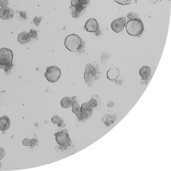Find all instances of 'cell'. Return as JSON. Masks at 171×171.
<instances>
[{"mask_svg":"<svg viewBox=\"0 0 171 171\" xmlns=\"http://www.w3.org/2000/svg\"><path fill=\"white\" fill-rule=\"evenodd\" d=\"M31 140L30 139L24 138L22 141V144L24 145L29 146L30 145Z\"/></svg>","mask_w":171,"mask_h":171,"instance_id":"obj_28","label":"cell"},{"mask_svg":"<svg viewBox=\"0 0 171 171\" xmlns=\"http://www.w3.org/2000/svg\"><path fill=\"white\" fill-rule=\"evenodd\" d=\"M120 74L119 69L115 67H113L110 69L107 73V77L111 81L117 80Z\"/></svg>","mask_w":171,"mask_h":171,"instance_id":"obj_11","label":"cell"},{"mask_svg":"<svg viewBox=\"0 0 171 171\" xmlns=\"http://www.w3.org/2000/svg\"><path fill=\"white\" fill-rule=\"evenodd\" d=\"M5 150L3 148L0 147V160L5 156Z\"/></svg>","mask_w":171,"mask_h":171,"instance_id":"obj_29","label":"cell"},{"mask_svg":"<svg viewBox=\"0 0 171 171\" xmlns=\"http://www.w3.org/2000/svg\"><path fill=\"white\" fill-rule=\"evenodd\" d=\"M51 121L54 124H58L59 127L64 120H61L58 116L56 115L53 117L51 119Z\"/></svg>","mask_w":171,"mask_h":171,"instance_id":"obj_22","label":"cell"},{"mask_svg":"<svg viewBox=\"0 0 171 171\" xmlns=\"http://www.w3.org/2000/svg\"><path fill=\"white\" fill-rule=\"evenodd\" d=\"M126 28L127 32L130 35L137 36L144 31V24L140 19L130 20L127 23Z\"/></svg>","mask_w":171,"mask_h":171,"instance_id":"obj_3","label":"cell"},{"mask_svg":"<svg viewBox=\"0 0 171 171\" xmlns=\"http://www.w3.org/2000/svg\"><path fill=\"white\" fill-rule=\"evenodd\" d=\"M127 17L130 20L139 19L138 14L134 12H130L127 15Z\"/></svg>","mask_w":171,"mask_h":171,"instance_id":"obj_24","label":"cell"},{"mask_svg":"<svg viewBox=\"0 0 171 171\" xmlns=\"http://www.w3.org/2000/svg\"><path fill=\"white\" fill-rule=\"evenodd\" d=\"M31 38L28 36L26 31H24L18 35V40L19 42L21 44H26L29 42Z\"/></svg>","mask_w":171,"mask_h":171,"instance_id":"obj_16","label":"cell"},{"mask_svg":"<svg viewBox=\"0 0 171 171\" xmlns=\"http://www.w3.org/2000/svg\"><path fill=\"white\" fill-rule=\"evenodd\" d=\"M96 35L97 36H98L101 33V31L100 30L98 29L96 31Z\"/></svg>","mask_w":171,"mask_h":171,"instance_id":"obj_35","label":"cell"},{"mask_svg":"<svg viewBox=\"0 0 171 171\" xmlns=\"http://www.w3.org/2000/svg\"><path fill=\"white\" fill-rule=\"evenodd\" d=\"M12 64L11 62L6 64H2L0 63V68H4L5 73L11 70L12 67Z\"/></svg>","mask_w":171,"mask_h":171,"instance_id":"obj_21","label":"cell"},{"mask_svg":"<svg viewBox=\"0 0 171 171\" xmlns=\"http://www.w3.org/2000/svg\"><path fill=\"white\" fill-rule=\"evenodd\" d=\"M9 4L8 0H0V6L2 7H7Z\"/></svg>","mask_w":171,"mask_h":171,"instance_id":"obj_27","label":"cell"},{"mask_svg":"<svg viewBox=\"0 0 171 171\" xmlns=\"http://www.w3.org/2000/svg\"><path fill=\"white\" fill-rule=\"evenodd\" d=\"M10 120L8 117L4 116L0 118V130H7L10 126Z\"/></svg>","mask_w":171,"mask_h":171,"instance_id":"obj_12","label":"cell"},{"mask_svg":"<svg viewBox=\"0 0 171 171\" xmlns=\"http://www.w3.org/2000/svg\"><path fill=\"white\" fill-rule=\"evenodd\" d=\"M123 81L122 80H116V83L118 85H121L123 83Z\"/></svg>","mask_w":171,"mask_h":171,"instance_id":"obj_34","label":"cell"},{"mask_svg":"<svg viewBox=\"0 0 171 171\" xmlns=\"http://www.w3.org/2000/svg\"><path fill=\"white\" fill-rule=\"evenodd\" d=\"M114 104H115V103L113 101H110L108 104V106L110 107H113L114 105Z\"/></svg>","mask_w":171,"mask_h":171,"instance_id":"obj_33","label":"cell"},{"mask_svg":"<svg viewBox=\"0 0 171 171\" xmlns=\"http://www.w3.org/2000/svg\"><path fill=\"white\" fill-rule=\"evenodd\" d=\"M65 45L69 51L79 53H84L85 43L78 35L72 34L66 38Z\"/></svg>","mask_w":171,"mask_h":171,"instance_id":"obj_1","label":"cell"},{"mask_svg":"<svg viewBox=\"0 0 171 171\" xmlns=\"http://www.w3.org/2000/svg\"><path fill=\"white\" fill-rule=\"evenodd\" d=\"M81 112L86 118H90L93 112L92 107L88 103L82 104L81 108Z\"/></svg>","mask_w":171,"mask_h":171,"instance_id":"obj_10","label":"cell"},{"mask_svg":"<svg viewBox=\"0 0 171 171\" xmlns=\"http://www.w3.org/2000/svg\"><path fill=\"white\" fill-rule=\"evenodd\" d=\"M55 136L56 140L59 145L68 146L72 144L68 132L66 129H63L61 131L56 133Z\"/></svg>","mask_w":171,"mask_h":171,"instance_id":"obj_5","label":"cell"},{"mask_svg":"<svg viewBox=\"0 0 171 171\" xmlns=\"http://www.w3.org/2000/svg\"><path fill=\"white\" fill-rule=\"evenodd\" d=\"M69 11L73 17L75 18H77L80 17L83 14V12L76 10L74 7L71 6L69 8Z\"/></svg>","mask_w":171,"mask_h":171,"instance_id":"obj_18","label":"cell"},{"mask_svg":"<svg viewBox=\"0 0 171 171\" xmlns=\"http://www.w3.org/2000/svg\"><path fill=\"white\" fill-rule=\"evenodd\" d=\"M28 36L31 38L37 39V31L36 30L31 29L29 32H28Z\"/></svg>","mask_w":171,"mask_h":171,"instance_id":"obj_25","label":"cell"},{"mask_svg":"<svg viewBox=\"0 0 171 171\" xmlns=\"http://www.w3.org/2000/svg\"><path fill=\"white\" fill-rule=\"evenodd\" d=\"M156 1L158 2V0H156Z\"/></svg>","mask_w":171,"mask_h":171,"instance_id":"obj_38","label":"cell"},{"mask_svg":"<svg viewBox=\"0 0 171 171\" xmlns=\"http://www.w3.org/2000/svg\"><path fill=\"white\" fill-rule=\"evenodd\" d=\"M126 21V18L124 17L119 18L112 21L111 27L114 32L119 33L124 29Z\"/></svg>","mask_w":171,"mask_h":171,"instance_id":"obj_7","label":"cell"},{"mask_svg":"<svg viewBox=\"0 0 171 171\" xmlns=\"http://www.w3.org/2000/svg\"><path fill=\"white\" fill-rule=\"evenodd\" d=\"M17 14V18L21 21H25L27 19V14L26 12L18 11L16 12Z\"/></svg>","mask_w":171,"mask_h":171,"instance_id":"obj_19","label":"cell"},{"mask_svg":"<svg viewBox=\"0 0 171 171\" xmlns=\"http://www.w3.org/2000/svg\"><path fill=\"white\" fill-rule=\"evenodd\" d=\"M90 3V2L89 0H87V1L84 2L83 4H82V5L83 8H86L89 5Z\"/></svg>","mask_w":171,"mask_h":171,"instance_id":"obj_32","label":"cell"},{"mask_svg":"<svg viewBox=\"0 0 171 171\" xmlns=\"http://www.w3.org/2000/svg\"><path fill=\"white\" fill-rule=\"evenodd\" d=\"M151 72L150 68L147 66H142L139 71V75L141 76L142 79L145 81L148 80Z\"/></svg>","mask_w":171,"mask_h":171,"instance_id":"obj_13","label":"cell"},{"mask_svg":"<svg viewBox=\"0 0 171 171\" xmlns=\"http://www.w3.org/2000/svg\"><path fill=\"white\" fill-rule=\"evenodd\" d=\"M45 76L48 81L55 83L58 80L61 75V72L57 66H47Z\"/></svg>","mask_w":171,"mask_h":171,"instance_id":"obj_4","label":"cell"},{"mask_svg":"<svg viewBox=\"0 0 171 171\" xmlns=\"http://www.w3.org/2000/svg\"><path fill=\"white\" fill-rule=\"evenodd\" d=\"M88 103L91 107H93L97 110H99L100 105V99L98 95H95L92 96Z\"/></svg>","mask_w":171,"mask_h":171,"instance_id":"obj_14","label":"cell"},{"mask_svg":"<svg viewBox=\"0 0 171 171\" xmlns=\"http://www.w3.org/2000/svg\"><path fill=\"white\" fill-rule=\"evenodd\" d=\"M118 4L122 5H127L131 4L132 0H113Z\"/></svg>","mask_w":171,"mask_h":171,"instance_id":"obj_23","label":"cell"},{"mask_svg":"<svg viewBox=\"0 0 171 171\" xmlns=\"http://www.w3.org/2000/svg\"><path fill=\"white\" fill-rule=\"evenodd\" d=\"M1 162H0V167H1Z\"/></svg>","mask_w":171,"mask_h":171,"instance_id":"obj_37","label":"cell"},{"mask_svg":"<svg viewBox=\"0 0 171 171\" xmlns=\"http://www.w3.org/2000/svg\"><path fill=\"white\" fill-rule=\"evenodd\" d=\"M13 58V52L11 50L5 47L0 49V63L8 64L12 62Z\"/></svg>","mask_w":171,"mask_h":171,"instance_id":"obj_6","label":"cell"},{"mask_svg":"<svg viewBox=\"0 0 171 171\" xmlns=\"http://www.w3.org/2000/svg\"><path fill=\"white\" fill-rule=\"evenodd\" d=\"M72 111L77 115L81 113V108L79 104L77 102H75L72 104Z\"/></svg>","mask_w":171,"mask_h":171,"instance_id":"obj_20","label":"cell"},{"mask_svg":"<svg viewBox=\"0 0 171 171\" xmlns=\"http://www.w3.org/2000/svg\"><path fill=\"white\" fill-rule=\"evenodd\" d=\"M38 142L37 139H34V138L31 139L30 142V146L34 147V146L37 144Z\"/></svg>","mask_w":171,"mask_h":171,"instance_id":"obj_30","label":"cell"},{"mask_svg":"<svg viewBox=\"0 0 171 171\" xmlns=\"http://www.w3.org/2000/svg\"><path fill=\"white\" fill-rule=\"evenodd\" d=\"M78 1L80 2L81 4H83V3L85 2L87 0H78Z\"/></svg>","mask_w":171,"mask_h":171,"instance_id":"obj_36","label":"cell"},{"mask_svg":"<svg viewBox=\"0 0 171 171\" xmlns=\"http://www.w3.org/2000/svg\"><path fill=\"white\" fill-rule=\"evenodd\" d=\"M75 102H76V100L69 97H65L61 100V104L63 107L68 108L72 106L73 104Z\"/></svg>","mask_w":171,"mask_h":171,"instance_id":"obj_15","label":"cell"},{"mask_svg":"<svg viewBox=\"0 0 171 171\" xmlns=\"http://www.w3.org/2000/svg\"><path fill=\"white\" fill-rule=\"evenodd\" d=\"M14 12L11 9L6 7L0 8V18L3 20H9L14 16Z\"/></svg>","mask_w":171,"mask_h":171,"instance_id":"obj_9","label":"cell"},{"mask_svg":"<svg viewBox=\"0 0 171 171\" xmlns=\"http://www.w3.org/2000/svg\"><path fill=\"white\" fill-rule=\"evenodd\" d=\"M98 28L99 24L94 18H90L87 20L84 27V29L89 32H95Z\"/></svg>","mask_w":171,"mask_h":171,"instance_id":"obj_8","label":"cell"},{"mask_svg":"<svg viewBox=\"0 0 171 171\" xmlns=\"http://www.w3.org/2000/svg\"><path fill=\"white\" fill-rule=\"evenodd\" d=\"M41 20H42V18L41 17H38L36 16L33 19L34 23L35 24L36 26H38L40 25Z\"/></svg>","mask_w":171,"mask_h":171,"instance_id":"obj_26","label":"cell"},{"mask_svg":"<svg viewBox=\"0 0 171 171\" xmlns=\"http://www.w3.org/2000/svg\"><path fill=\"white\" fill-rule=\"evenodd\" d=\"M78 118L81 121H85V120H86L87 119L84 116L82 115L81 113H79L77 115Z\"/></svg>","mask_w":171,"mask_h":171,"instance_id":"obj_31","label":"cell"},{"mask_svg":"<svg viewBox=\"0 0 171 171\" xmlns=\"http://www.w3.org/2000/svg\"><path fill=\"white\" fill-rule=\"evenodd\" d=\"M88 63L84 73V78L86 83L88 86H92L94 82L93 78L95 80H97L100 77L101 73L97 63Z\"/></svg>","mask_w":171,"mask_h":171,"instance_id":"obj_2","label":"cell"},{"mask_svg":"<svg viewBox=\"0 0 171 171\" xmlns=\"http://www.w3.org/2000/svg\"><path fill=\"white\" fill-rule=\"evenodd\" d=\"M71 3L72 6L74 7L76 10L81 11L83 14L85 13L86 8L83 7L82 4L78 0H72Z\"/></svg>","mask_w":171,"mask_h":171,"instance_id":"obj_17","label":"cell"}]
</instances>
